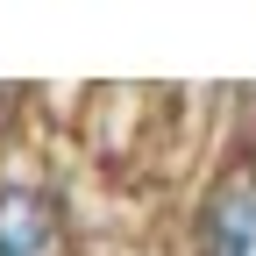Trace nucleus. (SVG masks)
Returning <instances> with one entry per match:
<instances>
[{"instance_id":"f257e3e1","label":"nucleus","mask_w":256,"mask_h":256,"mask_svg":"<svg viewBox=\"0 0 256 256\" xmlns=\"http://www.w3.org/2000/svg\"><path fill=\"white\" fill-rule=\"evenodd\" d=\"M200 256H256V164L228 171L200 206Z\"/></svg>"},{"instance_id":"f03ea898","label":"nucleus","mask_w":256,"mask_h":256,"mask_svg":"<svg viewBox=\"0 0 256 256\" xmlns=\"http://www.w3.org/2000/svg\"><path fill=\"white\" fill-rule=\"evenodd\" d=\"M0 256H57V200L43 185L0 192Z\"/></svg>"}]
</instances>
